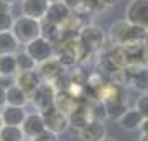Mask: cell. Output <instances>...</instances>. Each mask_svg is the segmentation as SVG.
Masks as SVG:
<instances>
[{
	"label": "cell",
	"instance_id": "obj_1",
	"mask_svg": "<svg viewBox=\"0 0 148 141\" xmlns=\"http://www.w3.org/2000/svg\"><path fill=\"white\" fill-rule=\"evenodd\" d=\"M12 33L15 35V38L18 40L20 44L27 46V44H30L32 41H35L36 38L41 36V21L21 15V16H18V18H15Z\"/></svg>",
	"mask_w": 148,
	"mask_h": 141
},
{
	"label": "cell",
	"instance_id": "obj_2",
	"mask_svg": "<svg viewBox=\"0 0 148 141\" xmlns=\"http://www.w3.org/2000/svg\"><path fill=\"white\" fill-rule=\"evenodd\" d=\"M43 116V120H45V126H46V130L53 131L56 135H61L64 131L68 130L69 126V116L66 113H63L61 110H58L56 105H49L46 107L45 110L40 112Z\"/></svg>",
	"mask_w": 148,
	"mask_h": 141
},
{
	"label": "cell",
	"instance_id": "obj_3",
	"mask_svg": "<svg viewBox=\"0 0 148 141\" xmlns=\"http://www.w3.org/2000/svg\"><path fill=\"white\" fill-rule=\"evenodd\" d=\"M79 41L82 44L92 49V51H102L104 44H106V33L99 25L90 23V25H84L82 30L79 31Z\"/></svg>",
	"mask_w": 148,
	"mask_h": 141
},
{
	"label": "cell",
	"instance_id": "obj_4",
	"mask_svg": "<svg viewBox=\"0 0 148 141\" xmlns=\"http://www.w3.org/2000/svg\"><path fill=\"white\" fill-rule=\"evenodd\" d=\"M125 20L130 25L148 30V0H130L125 8Z\"/></svg>",
	"mask_w": 148,
	"mask_h": 141
},
{
	"label": "cell",
	"instance_id": "obj_5",
	"mask_svg": "<svg viewBox=\"0 0 148 141\" xmlns=\"http://www.w3.org/2000/svg\"><path fill=\"white\" fill-rule=\"evenodd\" d=\"M56 92H58V90L54 89L53 82L43 80V82L36 87V90L33 92V95L30 97V102L35 105V108H36L38 112H41V110H45L46 107H49V105H54Z\"/></svg>",
	"mask_w": 148,
	"mask_h": 141
},
{
	"label": "cell",
	"instance_id": "obj_6",
	"mask_svg": "<svg viewBox=\"0 0 148 141\" xmlns=\"http://www.w3.org/2000/svg\"><path fill=\"white\" fill-rule=\"evenodd\" d=\"M94 120H95V115H94L92 104H90L89 100L86 102L84 99H81L77 108L69 115V125L73 126V128H76L77 131L82 130L86 125H89L90 121H94Z\"/></svg>",
	"mask_w": 148,
	"mask_h": 141
},
{
	"label": "cell",
	"instance_id": "obj_7",
	"mask_svg": "<svg viewBox=\"0 0 148 141\" xmlns=\"http://www.w3.org/2000/svg\"><path fill=\"white\" fill-rule=\"evenodd\" d=\"M25 51L35 59V63L40 64V63H43V61H46V59L53 58L54 49H53V44H51V43L40 36V38H36L35 41H32L30 44H27V46H25Z\"/></svg>",
	"mask_w": 148,
	"mask_h": 141
},
{
	"label": "cell",
	"instance_id": "obj_8",
	"mask_svg": "<svg viewBox=\"0 0 148 141\" xmlns=\"http://www.w3.org/2000/svg\"><path fill=\"white\" fill-rule=\"evenodd\" d=\"M77 46H79V36L61 43L56 58L64 67H73L74 64H77Z\"/></svg>",
	"mask_w": 148,
	"mask_h": 141
},
{
	"label": "cell",
	"instance_id": "obj_9",
	"mask_svg": "<svg viewBox=\"0 0 148 141\" xmlns=\"http://www.w3.org/2000/svg\"><path fill=\"white\" fill-rule=\"evenodd\" d=\"M43 82L41 76L38 71H27V72H16L15 74V84L20 87L28 97H32L36 87Z\"/></svg>",
	"mask_w": 148,
	"mask_h": 141
},
{
	"label": "cell",
	"instance_id": "obj_10",
	"mask_svg": "<svg viewBox=\"0 0 148 141\" xmlns=\"http://www.w3.org/2000/svg\"><path fill=\"white\" fill-rule=\"evenodd\" d=\"M36 71L40 72L43 80L53 82L54 79H58L61 74L66 72V67L59 63L58 58H49V59H46V61H43V63L38 64Z\"/></svg>",
	"mask_w": 148,
	"mask_h": 141
},
{
	"label": "cell",
	"instance_id": "obj_11",
	"mask_svg": "<svg viewBox=\"0 0 148 141\" xmlns=\"http://www.w3.org/2000/svg\"><path fill=\"white\" fill-rule=\"evenodd\" d=\"M71 15H73V10H71V8L64 3L63 0H59V2H49L46 16H45L43 20L51 21V23H54V25L61 26Z\"/></svg>",
	"mask_w": 148,
	"mask_h": 141
},
{
	"label": "cell",
	"instance_id": "obj_12",
	"mask_svg": "<svg viewBox=\"0 0 148 141\" xmlns=\"http://www.w3.org/2000/svg\"><path fill=\"white\" fill-rule=\"evenodd\" d=\"M49 0H21V15L41 21L46 16Z\"/></svg>",
	"mask_w": 148,
	"mask_h": 141
},
{
	"label": "cell",
	"instance_id": "obj_13",
	"mask_svg": "<svg viewBox=\"0 0 148 141\" xmlns=\"http://www.w3.org/2000/svg\"><path fill=\"white\" fill-rule=\"evenodd\" d=\"M21 130H23L25 138H28V140H32V138H35L36 135L43 133V131L46 130V126H45V120H43L41 113H40V112L28 113L25 121L21 123Z\"/></svg>",
	"mask_w": 148,
	"mask_h": 141
},
{
	"label": "cell",
	"instance_id": "obj_14",
	"mask_svg": "<svg viewBox=\"0 0 148 141\" xmlns=\"http://www.w3.org/2000/svg\"><path fill=\"white\" fill-rule=\"evenodd\" d=\"M125 56H127V66H147L148 63V48L145 44H132V46H123Z\"/></svg>",
	"mask_w": 148,
	"mask_h": 141
},
{
	"label": "cell",
	"instance_id": "obj_15",
	"mask_svg": "<svg viewBox=\"0 0 148 141\" xmlns=\"http://www.w3.org/2000/svg\"><path fill=\"white\" fill-rule=\"evenodd\" d=\"M107 136V128L102 120H94L79 130L81 141H101Z\"/></svg>",
	"mask_w": 148,
	"mask_h": 141
},
{
	"label": "cell",
	"instance_id": "obj_16",
	"mask_svg": "<svg viewBox=\"0 0 148 141\" xmlns=\"http://www.w3.org/2000/svg\"><path fill=\"white\" fill-rule=\"evenodd\" d=\"M3 125H12V126H21V123L27 118V110L25 107H13V105H5L0 110Z\"/></svg>",
	"mask_w": 148,
	"mask_h": 141
},
{
	"label": "cell",
	"instance_id": "obj_17",
	"mask_svg": "<svg viewBox=\"0 0 148 141\" xmlns=\"http://www.w3.org/2000/svg\"><path fill=\"white\" fill-rule=\"evenodd\" d=\"M99 100L101 102H114V100H127L125 97V87L119 84L107 80L99 90Z\"/></svg>",
	"mask_w": 148,
	"mask_h": 141
},
{
	"label": "cell",
	"instance_id": "obj_18",
	"mask_svg": "<svg viewBox=\"0 0 148 141\" xmlns=\"http://www.w3.org/2000/svg\"><path fill=\"white\" fill-rule=\"evenodd\" d=\"M81 99H76L74 95H71L68 90H58L56 92V99H54V105L58 107V110H61L66 115H71L74 110L77 108Z\"/></svg>",
	"mask_w": 148,
	"mask_h": 141
},
{
	"label": "cell",
	"instance_id": "obj_19",
	"mask_svg": "<svg viewBox=\"0 0 148 141\" xmlns=\"http://www.w3.org/2000/svg\"><path fill=\"white\" fill-rule=\"evenodd\" d=\"M143 120L145 118L140 115V112L137 108H127V112L120 116L119 123H120V126L125 131H137V130H140Z\"/></svg>",
	"mask_w": 148,
	"mask_h": 141
},
{
	"label": "cell",
	"instance_id": "obj_20",
	"mask_svg": "<svg viewBox=\"0 0 148 141\" xmlns=\"http://www.w3.org/2000/svg\"><path fill=\"white\" fill-rule=\"evenodd\" d=\"M20 49V43L15 38L12 31H3L0 33V56L7 54H16Z\"/></svg>",
	"mask_w": 148,
	"mask_h": 141
},
{
	"label": "cell",
	"instance_id": "obj_21",
	"mask_svg": "<svg viewBox=\"0 0 148 141\" xmlns=\"http://www.w3.org/2000/svg\"><path fill=\"white\" fill-rule=\"evenodd\" d=\"M30 102V97H28L23 90L13 84L10 87H7V105H13V107H25V105Z\"/></svg>",
	"mask_w": 148,
	"mask_h": 141
},
{
	"label": "cell",
	"instance_id": "obj_22",
	"mask_svg": "<svg viewBox=\"0 0 148 141\" xmlns=\"http://www.w3.org/2000/svg\"><path fill=\"white\" fill-rule=\"evenodd\" d=\"M128 26H130V23H128L125 18L115 21V23L110 26L109 40L112 41V44H119V46H122V43H123V40H125V35H127Z\"/></svg>",
	"mask_w": 148,
	"mask_h": 141
},
{
	"label": "cell",
	"instance_id": "obj_23",
	"mask_svg": "<svg viewBox=\"0 0 148 141\" xmlns=\"http://www.w3.org/2000/svg\"><path fill=\"white\" fill-rule=\"evenodd\" d=\"M41 38H45L51 44H59L61 43V28H59V25L41 20Z\"/></svg>",
	"mask_w": 148,
	"mask_h": 141
},
{
	"label": "cell",
	"instance_id": "obj_24",
	"mask_svg": "<svg viewBox=\"0 0 148 141\" xmlns=\"http://www.w3.org/2000/svg\"><path fill=\"white\" fill-rule=\"evenodd\" d=\"M132 85H133V89L138 90L140 94H147L148 92V66L135 67Z\"/></svg>",
	"mask_w": 148,
	"mask_h": 141
},
{
	"label": "cell",
	"instance_id": "obj_25",
	"mask_svg": "<svg viewBox=\"0 0 148 141\" xmlns=\"http://www.w3.org/2000/svg\"><path fill=\"white\" fill-rule=\"evenodd\" d=\"M102 104L106 107V116L110 120H120V116L127 112V100H114Z\"/></svg>",
	"mask_w": 148,
	"mask_h": 141
},
{
	"label": "cell",
	"instance_id": "obj_26",
	"mask_svg": "<svg viewBox=\"0 0 148 141\" xmlns=\"http://www.w3.org/2000/svg\"><path fill=\"white\" fill-rule=\"evenodd\" d=\"M145 35H147V30H143L137 25H130L127 30V35H125V40L122 43V46H132V44H143V40H145Z\"/></svg>",
	"mask_w": 148,
	"mask_h": 141
},
{
	"label": "cell",
	"instance_id": "obj_27",
	"mask_svg": "<svg viewBox=\"0 0 148 141\" xmlns=\"http://www.w3.org/2000/svg\"><path fill=\"white\" fill-rule=\"evenodd\" d=\"M0 72H2V77H12L18 72V64H16L15 54L0 56Z\"/></svg>",
	"mask_w": 148,
	"mask_h": 141
},
{
	"label": "cell",
	"instance_id": "obj_28",
	"mask_svg": "<svg viewBox=\"0 0 148 141\" xmlns=\"http://www.w3.org/2000/svg\"><path fill=\"white\" fill-rule=\"evenodd\" d=\"M25 135L21 126H12V125H3L0 130V141H23Z\"/></svg>",
	"mask_w": 148,
	"mask_h": 141
},
{
	"label": "cell",
	"instance_id": "obj_29",
	"mask_svg": "<svg viewBox=\"0 0 148 141\" xmlns=\"http://www.w3.org/2000/svg\"><path fill=\"white\" fill-rule=\"evenodd\" d=\"M16 56V64H18V72H27V71H36L38 64L35 63V59L28 54L25 49L18 51L15 54Z\"/></svg>",
	"mask_w": 148,
	"mask_h": 141
},
{
	"label": "cell",
	"instance_id": "obj_30",
	"mask_svg": "<svg viewBox=\"0 0 148 141\" xmlns=\"http://www.w3.org/2000/svg\"><path fill=\"white\" fill-rule=\"evenodd\" d=\"M97 66H99V71L107 74V76H112V74H115L117 71H119V67L110 61V58L107 56L106 51H101V58L97 61Z\"/></svg>",
	"mask_w": 148,
	"mask_h": 141
},
{
	"label": "cell",
	"instance_id": "obj_31",
	"mask_svg": "<svg viewBox=\"0 0 148 141\" xmlns=\"http://www.w3.org/2000/svg\"><path fill=\"white\" fill-rule=\"evenodd\" d=\"M13 23H15V16L12 13H0V33L12 31Z\"/></svg>",
	"mask_w": 148,
	"mask_h": 141
},
{
	"label": "cell",
	"instance_id": "obj_32",
	"mask_svg": "<svg viewBox=\"0 0 148 141\" xmlns=\"http://www.w3.org/2000/svg\"><path fill=\"white\" fill-rule=\"evenodd\" d=\"M135 108L140 112V115H142L143 118H148V92L147 94H140V97L137 99Z\"/></svg>",
	"mask_w": 148,
	"mask_h": 141
},
{
	"label": "cell",
	"instance_id": "obj_33",
	"mask_svg": "<svg viewBox=\"0 0 148 141\" xmlns=\"http://www.w3.org/2000/svg\"><path fill=\"white\" fill-rule=\"evenodd\" d=\"M32 141H59V138L56 133H53V131H49V130H45L43 133H40L35 138H32Z\"/></svg>",
	"mask_w": 148,
	"mask_h": 141
},
{
	"label": "cell",
	"instance_id": "obj_34",
	"mask_svg": "<svg viewBox=\"0 0 148 141\" xmlns=\"http://www.w3.org/2000/svg\"><path fill=\"white\" fill-rule=\"evenodd\" d=\"M7 105V87L0 84V110Z\"/></svg>",
	"mask_w": 148,
	"mask_h": 141
},
{
	"label": "cell",
	"instance_id": "obj_35",
	"mask_svg": "<svg viewBox=\"0 0 148 141\" xmlns=\"http://www.w3.org/2000/svg\"><path fill=\"white\" fill-rule=\"evenodd\" d=\"M63 2H64V3H66V5H68L73 12L76 10V8H79L81 3H82V0H63Z\"/></svg>",
	"mask_w": 148,
	"mask_h": 141
},
{
	"label": "cell",
	"instance_id": "obj_36",
	"mask_svg": "<svg viewBox=\"0 0 148 141\" xmlns=\"http://www.w3.org/2000/svg\"><path fill=\"white\" fill-rule=\"evenodd\" d=\"M12 12V5L7 3L5 0H0V13H10Z\"/></svg>",
	"mask_w": 148,
	"mask_h": 141
},
{
	"label": "cell",
	"instance_id": "obj_37",
	"mask_svg": "<svg viewBox=\"0 0 148 141\" xmlns=\"http://www.w3.org/2000/svg\"><path fill=\"white\" fill-rule=\"evenodd\" d=\"M101 2L109 8V7H114V5H117V3H120L122 0H101Z\"/></svg>",
	"mask_w": 148,
	"mask_h": 141
},
{
	"label": "cell",
	"instance_id": "obj_38",
	"mask_svg": "<svg viewBox=\"0 0 148 141\" xmlns=\"http://www.w3.org/2000/svg\"><path fill=\"white\" fill-rule=\"evenodd\" d=\"M140 131H142V135H148V118H145L140 126Z\"/></svg>",
	"mask_w": 148,
	"mask_h": 141
},
{
	"label": "cell",
	"instance_id": "obj_39",
	"mask_svg": "<svg viewBox=\"0 0 148 141\" xmlns=\"http://www.w3.org/2000/svg\"><path fill=\"white\" fill-rule=\"evenodd\" d=\"M143 44L148 48V30H147V35H145V40H143Z\"/></svg>",
	"mask_w": 148,
	"mask_h": 141
},
{
	"label": "cell",
	"instance_id": "obj_40",
	"mask_svg": "<svg viewBox=\"0 0 148 141\" xmlns=\"http://www.w3.org/2000/svg\"><path fill=\"white\" fill-rule=\"evenodd\" d=\"M138 141H148V135H142Z\"/></svg>",
	"mask_w": 148,
	"mask_h": 141
},
{
	"label": "cell",
	"instance_id": "obj_41",
	"mask_svg": "<svg viewBox=\"0 0 148 141\" xmlns=\"http://www.w3.org/2000/svg\"><path fill=\"white\" fill-rule=\"evenodd\" d=\"M101 141H115V140H112V138H109V136H106L104 140H101Z\"/></svg>",
	"mask_w": 148,
	"mask_h": 141
},
{
	"label": "cell",
	"instance_id": "obj_42",
	"mask_svg": "<svg viewBox=\"0 0 148 141\" xmlns=\"http://www.w3.org/2000/svg\"><path fill=\"white\" fill-rule=\"evenodd\" d=\"M5 2H7V3H10V5H13V3H15L16 0H5Z\"/></svg>",
	"mask_w": 148,
	"mask_h": 141
},
{
	"label": "cell",
	"instance_id": "obj_43",
	"mask_svg": "<svg viewBox=\"0 0 148 141\" xmlns=\"http://www.w3.org/2000/svg\"><path fill=\"white\" fill-rule=\"evenodd\" d=\"M2 126H3V120H2V113H0V130H2Z\"/></svg>",
	"mask_w": 148,
	"mask_h": 141
},
{
	"label": "cell",
	"instance_id": "obj_44",
	"mask_svg": "<svg viewBox=\"0 0 148 141\" xmlns=\"http://www.w3.org/2000/svg\"><path fill=\"white\" fill-rule=\"evenodd\" d=\"M23 141H32V140H27V138H25V140H23Z\"/></svg>",
	"mask_w": 148,
	"mask_h": 141
},
{
	"label": "cell",
	"instance_id": "obj_45",
	"mask_svg": "<svg viewBox=\"0 0 148 141\" xmlns=\"http://www.w3.org/2000/svg\"><path fill=\"white\" fill-rule=\"evenodd\" d=\"M0 79H2V72H0Z\"/></svg>",
	"mask_w": 148,
	"mask_h": 141
},
{
	"label": "cell",
	"instance_id": "obj_46",
	"mask_svg": "<svg viewBox=\"0 0 148 141\" xmlns=\"http://www.w3.org/2000/svg\"><path fill=\"white\" fill-rule=\"evenodd\" d=\"M147 66H148V63H147Z\"/></svg>",
	"mask_w": 148,
	"mask_h": 141
}]
</instances>
